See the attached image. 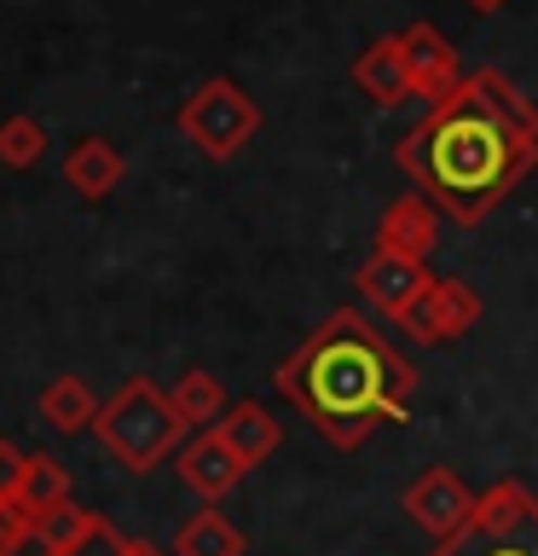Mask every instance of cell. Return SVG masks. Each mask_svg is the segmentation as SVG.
Here are the masks:
<instances>
[{
	"mask_svg": "<svg viewBox=\"0 0 538 556\" xmlns=\"http://www.w3.org/2000/svg\"><path fill=\"white\" fill-rule=\"evenodd\" d=\"M394 163L440 203V215L475 226L538 163V104L498 70H475L428 104V116L394 146Z\"/></svg>",
	"mask_w": 538,
	"mask_h": 556,
	"instance_id": "obj_1",
	"label": "cell"
},
{
	"mask_svg": "<svg viewBox=\"0 0 538 556\" xmlns=\"http://www.w3.org/2000/svg\"><path fill=\"white\" fill-rule=\"evenodd\" d=\"M272 382L295 412H307V424H319L330 446L354 452L376 429V417L406 424L417 394V365L399 359L376 330H364L354 307H342L324 319V330H312L307 348H295L278 365Z\"/></svg>",
	"mask_w": 538,
	"mask_h": 556,
	"instance_id": "obj_2",
	"label": "cell"
},
{
	"mask_svg": "<svg viewBox=\"0 0 538 556\" xmlns=\"http://www.w3.org/2000/svg\"><path fill=\"white\" fill-rule=\"evenodd\" d=\"M185 429L191 424L180 417V406H174V394H163L145 377H133L128 389H121L111 406H99V417H93L99 446L111 452L128 476H145V469H156L168 458V452H180Z\"/></svg>",
	"mask_w": 538,
	"mask_h": 556,
	"instance_id": "obj_3",
	"label": "cell"
},
{
	"mask_svg": "<svg viewBox=\"0 0 538 556\" xmlns=\"http://www.w3.org/2000/svg\"><path fill=\"white\" fill-rule=\"evenodd\" d=\"M428 556H538V498L521 481H498L458 533L434 539Z\"/></svg>",
	"mask_w": 538,
	"mask_h": 556,
	"instance_id": "obj_4",
	"label": "cell"
},
{
	"mask_svg": "<svg viewBox=\"0 0 538 556\" xmlns=\"http://www.w3.org/2000/svg\"><path fill=\"white\" fill-rule=\"evenodd\" d=\"M180 134L208 156V163H232V156L260 134V111L238 81L208 76L197 93L180 104Z\"/></svg>",
	"mask_w": 538,
	"mask_h": 556,
	"instance_id": "obj_5",
	"label": "cell"
},
{
	"mask_svg": "<svg viewBox=\"0 0 538 556\" xmlns=\"http://www.w3.org/2000/svg\"><path fill=\"white\" fill-rule=\"evenodd\" d=\"M481 319V295L463 285V278H434V285L417 295V302L399 313V330L417 342H458L469 325Z\"/></svg>",
	"mask_w": 538,
	"mask_h": 556,
	"instance_id": "obj_6",
	"label": "cell"
},
{
	"mask_svg": "<svg viewBox=\"0 0 538 556\" xmlns=\"http://www.w3.org/2000/svg\"><path fill=\"white\" fill-rule=\"evenodd\" d=\"M475 493L458 481V469H446V464H434V469H423L411 486H406V516L423 528L428 539H451L463 528L469 516H475Z\"/></svg>",
	"mask_w": 538,
	"mask_h": 556,
	"instance_id": "obj_7",
	"label": "cell"
},
{
	"mask_svg": "<svg viewBox=\"0 0 538 556\" xmlns=\"http://www.w3.org/2000/svg\"><path fill=\"white\" fill-rule=\"evenodd\" d=\"M354 285H359V295L371 302L376 313H388V319H399L417 295H423L434 278H428V267L423 261H411V255H394V250H376L364 267L354 273Z\"/></svg>",
	"mask_w": 538,
	"mask_h": 556,
	"instance_id": "obj_8",
	"label": "cell"
},
{
	"mask_svg": "<svg viewBox=\"0 0 538 556\" xmlns=\"http://www.w3.org/2000/svg\"><path fill=\"white\" fill-rule=\"evenodd\" d=\"M428 191H406V198H394L382 208L376 220V250H394V255H411V261H428L434 243H440V215H434Z\"/></svg>",
	"mask_w": 538,
	"mask_h": 556,
	"instance_id": "obj_9",
	"label": "cell"
},
{
	"mask_svg": "<svg viewBox=\"0 0 538 556\" xmlns=\"http://www.w3.org/2000/svg\"><path fill=\"white\" fill-rule=\"evenodd\" d=\"M243 469H249V464H243L238 452L226 446V434H220V429H203L197 441H185V446H180V481H185L203 504H215V498L232 493V486L243 481Z\"/></svg>",
	"mask_w": 538,
	"mask_h": 556,
	"instance_id": "obj_10",
	"label": "cell"
},
{
	"mask_svg": "<svg viewBox=\"0 0 538 556\" xmlns=\"http://www.w3.org/2000/svg\"><path fill=\"white\" fill-rule=\"evenodd\" d=\"M399 47H406V59H411V76H417V99H446L451 87L463 81V70H458V47L446 41L434 24H411V29H399Z\"/></svg>",
	"mask_w": 538,
	"mask_h": 556,
	"instance_id": "obj_11",
	"label": "cell"
},
{
	"mask_svg": "<svg viewBox=\"0 0 538 556\" xmlns=\"http://www.w3.org/2000/svg\"><path fill=\"white\" fill-rule=\"evenodd\" d=\"M354 81L364 87V99H371V104H382V111L417 99V76H411V59H406V47H399V35H382V41H371L359 52Z\"/></svg>",
	"mask_w": 538,
	"mask_h": 556,
	"instance_id": "obj_12",
	"label": "cell"
},
{
	"mask_svg": "<svg viewBox=\"0 0 538 556\" xmlns=\"http://www.w3.org/2000/svg\"><path fill=\"white\" fill-rule=\"evenodd\" d=\"M215 429L226 434V446H232L249 469H255V464H267L272 452H278V441H284L278 417H272L267 406H255V400H238V406H226Z\"/></svg>",
	"mask_w": 538,
	"mask_h": 556,
	"instance_id": "obj_13",
	"label": "cell"
},
{
	"mask_svg": "<svg viewBox=\"0 0 538 556\" xmlns=\"http://www.w3.org/2000/svg\"><path fill=\"white\" fill-rule=\"evenodd\" d=\"M121 174H128V163H121V151L111 146V139H81V146L64 156V180H69V191H81V198L116 191Z\"/></svg>",
	"mask_w": 538,
	"mask_h": 556,
	"instance_id": "obj_14",
	"label": "cell"
},
{
	"mask_svg": "<svg viewBox=\"0 0 538 556\" xmlns=\"http://www.w3.org/2000/svg\"><path fill=\"white\" fill-rule=\"evenodd\" d=\"M99 533H104V516L99 510H81V504H69V498L35 516V539H41L47 556H76L87 539H99Z\"/></svg>",
	"mask_w": 538,
	"mask_h": 556,
	"instance_id": "obj_15",
	"label": "cell"
},
{
	"mask_svg": "<svg viewBox=\"0 0 538 556\" xmlns=\"http://www.w3.org/2000/svg\"><path fill=\"white\" fill-rule=\"evenodd\" d=\"M35 412H41V424H47V429L76 434V429H93L99 400H93V389H87L81 377H52L47 389H41V400H35Z\"/></svg>",
	"mask_w": 538,
	"mask_h": 556,
	"instance_id": "obj_16",
	"label": "cell"
},
{
	"mask_svg": "<svg viewBox=\"0 0 538 556\" xmlns=\"http://www.w3.org/2000/svg\"><path fill=\"white\" fill-rule=\"evenodd\" d=\"M174 556H243V533L215 510V504H203V510L174 533Z\"/></svg>",
	"mask_w": 538,
	"mask_h": 556,
	"instance_id": "obj_17",
	"label": "cell"
},
{
	"mask_svg": "<svg viewBox=\"0 0 538 556\" xmlns=\"http://www.w3.org/2000/svg\"><path fill=\"white\" fill-rule=\"evenodd\" d=\"M64 498H69V469L59 458H47V452H29L24 481H17V504H24L29 516H41V510H52V504H64Z\"/></svg>",
	"mask_w": 538,
	"mask_h": 556,
	"instance_id": "obj_18",
	"label": "cell"
},
{
	"mask_svg": "<svg viewBox=\"0 0 538 556\" xmlns=\"http://www.w3.org/2000/svg\"><path fill=\"white\" fill-rule=\"evenodd\" d=\"M174 406H180L185 424H220V412H226V389H220V377L215 371H185L180 382H174Z\"/></svg>",
	"mask_w": 538,
	"mask_h": 556,
	"instance_id": "obj_19",
	"label": "cell"
},
{
	"mask_svg": "<svg viewBox=\"0 0 538 556\" xmlns=\"http://www.w3.org/2000/svg\"><path fill=\"white\" fill-rule=\"evenodd\" d=\"M47 156V128L35 116H7L0 122V163L7 168H35Z\"/></svg>",
	"mask_w": 538,
	"mask_h": 556,
	"instance_id": "obj_20",
	"label": "cell"
},
{
	"mask_svg": "<svg viewBox=\"0 0 538 556\" xmlns=\"http://www.w3.org/2000/svg\"><path fill=\"white\" fill-rule=\"evenodd\" d=\"M35 539V516L17 498H0V556H17Z\"/></svg>",
	"mask_w": 538,
	"mask_h": 556,
	"instance_id": "obj_21",
	"label": "cell"
},
{
	"mask_svg": "<svg viewBox=\"0 0 538 556\" xmlns=\"http://www.w3.org/2000/svg\"><path fill=\"white\" fill-rule=\"evenodd\" d=\"M29 452H17L12 441H0V498H17V481H24Z\"/></svg>",
	"mask_w": 538,
	"mask_h": 556,
	"instance_id": "obj_22",
	"label": "cell"
},
{
	"mask_svg": "<svg viewBox=\"0 0 538 556\" xmlns=\"http://www.w3.org/2000/svg\"><path fill=\"white\" fill-rule=\"evenodd\" d=\"M111 556H163L151 545V539H121V533H111Z\"/></svg>",
	"mask_w": 538,
	"mask_h": 556,
	"instance_id": "obj_23",
	"label": "cell"
},
{
	"mask_svg": "<svg viewBox=\"0 0 538 556\" xmlns=\"http://www.w3.org/2000/svg\"><path fill=\"white\" fill-rule=\"evenodd\" d=\"M469 7H475V12H498L503 0H469Z\"/></svg>",
	"mask_w": 538,
	"mask_h": 556,
	"instance_id": "obj_24",
	"label": "cell"
}]
</instances>
